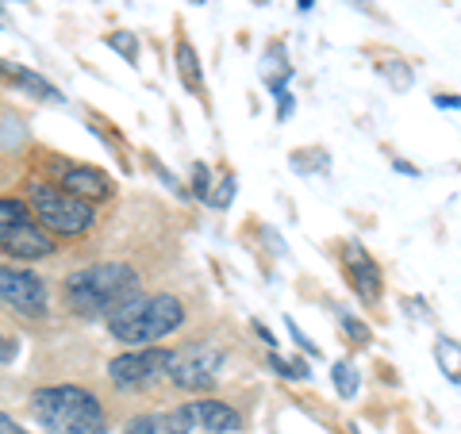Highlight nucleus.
I'll use <instances>...</instances> for the list:
<instances>
[{"mask_svg": "<svg viewBox=\"0 0 461 434\" xmlns=\"http://www.w3.org/2000/svg\"><path fill=\"white\" fill-rule=\"evenodd\" d=\"M0 77H8V74H5V62H0Z\"/></svg>", "mask_w": 461, "mask_h": 434, "instance_id": "nucleus-33", "label": "nucleus"}, {"mask_svg": "<svg viewBox=\"0 0 461 434\" xmlns=\"http://www.w3.org/2000/svg\"><path fill=\"white\" fill-rule=\"evenodd\" d=\"M62 189L66 193H74V196H81V200H108L112 196V177L104 169H96V166H69L66 169V177H62Z\"/></svg>", "mask_w": 461, "mask_h": 434, "instance_id": "nucleus-11", "label": "nucleus"}, {"mask_svg": "<svg viewBox=\"0 0 461 434\" xmlns=\"http://www.w3.org/2000/svg\"><path fill=\"white\" fill-rule=\"evenodd\" d=\"M5 74H8L12 81H16L20 89H27V93H32V96H39V100H62V93H58V89H54V85H50L47 77L32 74V69H27V66H8V62H5Z\"/></svg>", "mask_w": 461, "mask_h": 434, "instance_id": "nucleus-13", "label": "nucleus"}, {"mask_svg": "<svg viewBox=\"0 0 461 434\" xmlns=\"http://www.w3.org/2000/svg\"><path fill=\"white\" fill-rule=\"evenodd\" d=\"M169 366H173L169 350H162V346H139V350H127L108 361V377L120 388H142L158 377H169Z\"/></svg>", "mask_w": 461, "mask_h": 434, "instance_id": "nucleus-6", "label": "nucleus"}, {"mask_svg": "<svg viewBox=\"0 0 461 434\" xmlns=\"http://www.w3.org/2000/svg\"><path fill=\"white\" fill-rule=\"evenodd\" d=\"M435 108H454V112H461V96H457V93H435Z\"/></svg>", "mask_w": 461, "mask_h": 434, "instance_id": "nucleus-26", "label": "nucleus"}, {"mask_svg": "<svg viewBox=\"0 0 461 434\" xmlns=\"http://www.w3.org/2000/svg\"><path fill=\"white\" fill-rule=\"evenodd\" d=\"M185 415H189V423L200 427L204 434H235L242 427L239 411L230 408V403H220V400H193L181 408Z\"/></svg>", "mask_w": 461, "mask_h": 434, "instance_id": "nucleus-10", "label": "nucleus"}, {"mask_svg": "<svg viewBox=\"0 0 461 434\" xmlns=\"http://www.w3.org/2000/svg\"><path fill=\"white\" fill-rule=\"evenodd\" d=\"M342 269L350 277V288L366 303H377L381 300V288H384V277H381V266L373 262V254L366 250L362 242H346L342 250Z\"/></svg>", "mask_w": 461, "mask_h": 434, "instance_id": "nucleus-9", "label": "nucleus"}, {"mask_svg": "<svg viewBox=\"0 0 461 434\" xmlns=\"http://www.w3.org/2000/svg\"><path fill=\"white\" fill-rule=\"evenodd\" d=\"M0 434H27L23 427H16V423H12V419L5 415V411H0Z\"/></svg>", "mask_w": 461, "mask_h": 434, "instance_id": "nucleus-28", "label": "nucleus"}, {"mask_svg": "<svg viewBox=\"0 0 461 434\" xmlns=\"http://www.w3.org/2000/svg\"><path fill=\"white\" fill-rule=\"evenodd\" d=\"M312 5H315V0H296V8H300V12H308Z\"/></svg>", "mask_w": 461, "mask_h": 434, "instance_id": "nucleus-32", "label": "nucleus"}, {"mask_svg": "<svg viewBox=\"0 0 461 434\" xmlns=\"http://www.w3.org/2000/svg\"><path fill=\"white\" fill-rule=\"evenodd\" d=\"M269 369H277L281 377H288V381H308V377H312V373H308V361H300V357L285 361L277 350H269Z\"/></svg>", "mask_w": 461, "mask_h": 434, "instance_id": "nucleus-20", "label": "nucleus"}, {"mask_svg": "<svg viewBox=\"0 0 461 434\" xmlns=\"http://www.w3.org/2000/svg\"><path fill=\"white\" fill-rule=\"evenodd\" d=\"M193 196H200V200H208V196H212V173H208L204 162H196V166H193Z\"/></svg>", "mask_w": 461, "mask_h": 434, "instance_id": "nucleus-23", "label": "nucleus"}, {"mask_svg": "<svg viewBox=\"0 0 461 434\" xmlns=\"http://www.w3.org/2000/svg\"><path fill=\"white\" fill-rule=\"evenodd\" d=\"M104 42H108L112 50H120L127 62H139V35H131V32H112Z\"/></svg>", "mask_w": 461, "mask_h": 434, "instance_id": "nucleus-21", "label": "nucleus"}, {"mask_svg": "<svg viewBox=\"0 0 461 434\" xmlns=\"http://www.w3.org/2000/svg\"><path fill=\"white\" fill-rule=\"evenodd\" d=\"M181 323H185V303L177 296H169V293L135 296L131 303H123L120 312L108 315L112 339L115 342H127V346H142V342L166 339Z\"/></svg>", "mask_w": 461, "mask_h": 434, "instance_id": "nucleus-3", "label": "nucleus"}, {"mask_svg": "<svg viewBox=\"0 0 461 434\" xmlns=\"http://www.w3.org/2000/svg\"><path fill=\"white\" fill-rule=\"evenodd\" d=\"M12 357H16V342L0 335V366H5V361H12Z\"/></svg>", "mask_w": 461, "mask_h": 434, "instance_id": "nucleus-27", "label": "nucleus"}, {"mask_svg": "<svg viewBox=\"0 0 461 434\" xmlns=\"http://www.w3.org/2000/svg\"><path fill=\"white\" fill-rule=\"evenodd\" d=\"M285 323H288V335H293V342L300 346V350H304L308 357H320V346H315V342H312V339L304 335V330H300V327L293 323V315H288V320H285Z\"/></svg>", "mask_w": 461, "mask_h": 434, "instance_id": "nucleus-24", "label": "nucleus"}, {"mask_svg": "<svg viewBox=\"0 0 461 434\" xmlns=\"http://www.w3.org/2000/svg\"><path fill=\"white\" fill-rule=\"evenodd\" d=\"M435 361H438V369L450 377L454 384H461V342L450 339V335H438L435 339Z\"/></svg>", "mask_w": 461, "mask_h": 434, "instance_id": "nucleus-14", "label": "nucleus"}, {"mask_svg": "<svg viewBox=\"0 0 461 434\" xmlns=\"http://www.w3.org/2000/svg\"><path fill=\"white\" fill-rule=\"evenodd\" d=\"M254 330H258V339H262V342L269 346V350H277V339H273V335H269V327H262V323H254Z\"/></svg>", "mask_w": 461, "mask_h": 434, "instance_id": "nucleus-29", "label": "nucleus"}, {"mask_svg": "<svg viewBox=\"0 0 461 434\" xmlns=\"http://www.w3.org/2000/svg\"><path fill=\"white\" fill-rule=\"evenodd\" d=\"M350 5H354V8H362L366 16H377V8H373V0H350Z\"/></svg>", "mask_w": 461, "mask_h": 434, "instance_id": "nucleus-31", "label": "nucleus"}, {"mask_svg": "<svg viewBox=\"0 0 461 434\" xmlns=\"http://www.w3.org/2000/svg\"><path fill=\"white\" fill-rule=\"evenodd\" d=\"M139 296V273L123 262H100L66 277V300L81 315H112Z\"/></svg>", "mask_w": 461, "mask_h": 434, "instance_id": "nucleus-1", "label": "nucleus"}, {"mask_svg": "<svg viewBox=\"0 0 461 434\" xmlns=\"http://www.w3.org/2000/svg\"><path fill=\"white\" fill-rule=\"evenodd\" d=\"M123 434H193V423L185 411H154V415H139L123 427Z\"/></svg>", "mask_w": 461, "mask_h": 434, "instance_id": "nucleus-12", "label": "nucleus"}, {"mask_svg": "<svg viewBox=\"0 0 461 434\" xmlns=\"http://www.w3.org/2000/svg\"><path fill=\"white\" fill-rule=\"evenodd\" d=\"M339 327H342V335L350 339L354 346H369V342H373V330H369L362 320H357L354 312H339Z\"/></svg>", "mask_w": 461, "mask_h": 434, "instance_id": "nucleus-19", "label": "nucleus"}, {"mask_svg": "<svg viewBox=\"0 0 461 434\" xmlns=\"http://www.w3.org/2000/svg\"><path fill=\"white\" fill-rule=\"evenodd\" d=\"M0 300L8 308H16L20 315H47V285H42L32 269H20V266H5L0 262Z\"/></svg>", "mask_w": 461, "mask_h": 434, "instance_id": "nucleus-7", "label": "nucleus"}, {"mask_svg": "<svg viewBox=\"0 0 461 434\" xmlns=\"http://www.w3.org/2000/svg\"><path fill=\"white\" fill-rule=\"evenodd\" d=\"M32 411L50 434H108V415L89 388L54 384L32 396Z\"/></svg>", "mask_w": 461, "mask_h": 434, "instance_id": "nucleus-2", "label": "nucleus"}, {"mask_svg": "<svg viewBox=\"0 0 461 434\" xmlns=\"http://www.w3.org/2000/svg\"><path fill=\"white\" fill-rule=\"evenodd\" d=\"M235 189H239V181L227 173V177L215 185V193L208 196V204H212V208H230V200H235Z\"/></svg>", "mask_w": 461, "mask_h": 434, "instance_id": "nucleus-22", "label": "nucleus"}, {"mask_svg": "<svg viewBox=\"0 0 461 434\" xmlns=\"http://www.w3.org/2000/svg\"><path fill=\"white\" fill-rule=\"evenodd\" d=\"M330 381H335V393H339L342 400H354V396H357V388H362L357 366H354V361H346V357L330 366Z\"/></svg>", "mask_w": 461, "mask_h": 434, "instance_id": "nucleus-16", "label": "nucleus"}, {"mask_svg": "<svg viewBox=\"0 0 461 434\" xmlns=\"http://www.w3.org/2000/svg\"><path fill=\"white\" fill-rule=\"evenodd\" d=\"M381 77H388V81H393V89L403 93V89H411L415 69L403 62V58H388V62H381Z\"/></svg>", "mask_w": 461, "mask_h": 434, "instance_id": "nucleus-18", "label": "nucleus"}, {"mask_svg": "<svg viewBox=\"0 0 461 434\" xmlns=\"http://www.w3.org/2000/svg\"><path fill=\"white\" fill-rule=\"evenodd\" d=\"M0 250L16 262H35V258L54 254V242L47 239V227L35 220L27 200L0 196Z\"/></svg>", "mask_w": 461, "mask_h": 434, "instance_id": "nucleus-4", "label": "nucleus"}, {"mask_svg": "<svg viewBox=\"0 0 461 434\" xmlns=\"http://www.w3.org/2000/svg\"><path fill=\"white\" fill-rule=\"evenodd\" d=\"M27 208L35 220L54 231V235H85L93 227V204L66 189H50V185H32L27 189Z\"/></svg>", "mask_w": 461, "mask_h": 434, "instance_id": "nucleus-5", "label": "nucleus"}, {"mask_svg": "<svg viewBox=\"0 0 461 434\" xmlns=\"http://www.w3.org/2000/svg\"><path fill=\"white\" fill-rule=\"evenodd\" d=\"M293 169L296 173H327L330 169V158L320 147H304V150L293 154Z\"/></svg>", "mask_w": 461, "mask_h": 434, "instance_id": "nucleus-17", "label": "nucleus"}, {"mask_svg": "<svg viewBox=\"0 0 461 434\" xmlns=\"http://www.w3.org/2000/svg\"><path fill=\"white\" fill-rule=\"evenodd\" d=\"M220 366H223V354L212 350V346H189V350L173 354V366H169V381L189 388V393H200V388H212L215 377H220Z\"/></svg>", "mask_w": 461, "mask_h": 434, "instance_id": "nucleus-8", "label": "nucleus"}, {"mask_svg": "<svg viewBox=\"0 0 461 434\" xmlns=\"http://www.w3.org/2000/svg\"><path fill=\"white\" fill-rule=\"evenodd\" d=\"M177 74H181V85L189 93H204V77H200V62H196V50L189 42H177Z\"/></svg>", "mask_w": 461, "mask_h": 434, "instance_id": "nucleus-15", "label": "nucleus"}, {"mask_svg": "<svg viewBox=\"0 0 461 434\" xmlns=\"http://www.w3.org/2000/svg\"><path fill=\"white\" fill-rule=\"evenodd\" d=\"M293 108H296V100H293V93H288V89H281V93H277V120L285 123V120H288V115H293Z\"/></svg>", "mask_w": 461, "mask_h": 434, "instance_id": "nucleus-25", "label": "nucleus"}, {"mask_svg": "<svg viewBox=\"0 0 461 434\" xmlns=\"http://www.w3.org/2000/svg\"><path fill=\"white\" fill-rule=\"evenodd\" d=\"M393 169H396V173H403V177H420V169L408 166V162H393Z\"/></svg>", "mask_w": 461, "mask_h": 434, "instance_id": "nucleus-30", "label": "nucleus"}]
</instances>
